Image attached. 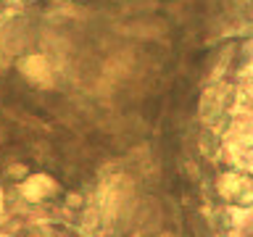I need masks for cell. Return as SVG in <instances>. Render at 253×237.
<instances>
[{"mask_svg": "<svg viewBox=\"0 0 253 237\" xmlns=\"http://www.w3.org/2000/svg\"><path fill=\"white\" fill-rule=\"evenodd\" d=\"M55 190V182L50 177H45V174H37V177H29L27 182L21 185V193L24 198H29V200H42L45 195H50Z\"/></svg>", "mask_w": 253, "mask_h": 237, "instance_id": "3", "label": "cell"}, {"mask_svg": "<svg viewBox=\"0 0 253 237\" xmlns=\"http://www.w3.org/2000/svg\"><path fill=\"white\" fill-rule=\"evenodd\" d=\"M124 182L122 177H114V179H108L106 185H103L100 190V205H103V211L106 213H116L119 211V205L124 203Z\"/></svg>", "mask_w": 253, "mask_h": 237, "instance_id": "2", "label": "cell"}, {"mask_svg": "<svg viewBox=\"0 0 253 237\" xmlns=\"http://www.w3.org/2000/svg\"><path fill=\"white\" fill-rule=\"evenodd\" d=\"M21 74L35 84H42V87H50L53 84V69H50V61L45 58L42 53H29L27 58L19 63Z\"/></svg>", "mask_w": 253, "mask_h": 237, "instance_id": "1", "label": "cell"}, {"mask_svg": "<svg viewBox=\"0 0 253 237\" xmlns=\"http://www.w3.org/2000/svg\"><path fill=\"white\" fill-rule=\"evenodd\" d=\"M0 205H3V193H0Z\"/></svg>", "mask_w": 253, "mask_h": 237, "instance_id": "4", "label": "cell"}]
</instances>
